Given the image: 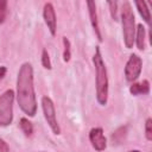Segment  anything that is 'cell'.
Segmentation results:
<instances>
[{"instance_id":"5bb4252c","label":"cell","mask_w":152,"mask_h":152,"mask_svg":"<svg viewBox=\"0 0 152 152\" xmlns=\"http://www.w3.org/2000/svg\"><path fill=\"white\" fill-rule=\"evenodd\" d=\"M63 45H64L63 59H64V62H69L70 57H71V50H70V42L66 37H63Z\"/></svg>"},{"instance_id":"9c48e42d","label":"cell","mask_w":152,"mask_h":152,"mask_svg":"<svg viewBox=\"0 0 152 152\" xmlns=\"http://www.w3.org/2000/svg\"><path fill=\"white\" fill-rule=\"evenodd\" d=\"M87 6H88V11H89V17H90V23H91V26L97 36V39L101 42L102 40V37H101V33H100V28H99V20H97V13H96V5L94 1H88L87 2Z\"/></svg>"},{"instance_id":"e0dca14e","label":"cell","mask_w":152,"mask_h":152,"mask_svg":"<svg viewBox=\"0 0 152 152\" xmlns=\"http://www.w3.org/2000/svg\"><path fill=\"white\" fill-rule=\"evenodd\" d=\"M145 137L148 141L152 140V119L148 118L145 124Z\"/></svg>"},{"instance_id":"6da1fadb","label":"cell","mask_w":152,"mask_h":152,"mask_svg":"<svg viewBox=\"0 0 152 152\" xmlns=\"http://www.w3.org/2000/svg\"><path fill=\"white\" fill-rule=\"evenodd\" d=\"M17 101L20 109L28 116L37 113V101L33 86V68L30 63L21 64L17 77Z\"/></svg>"},{"instance_id":"4fadbf2b","label":"cell","mask_w":152,"mask_h":152,"mask_svg":"<svg viewBox=\"0 0 152 152\" xmlns=\"http://www.w3.org/2000/svg\"><path fill=\"white\" fill-rule=\"evenodd\" d=\"M19 126H20V129L23 131V133L26 137L32 135V133H33V125H32V122L28 119L21 118L20 121H19Z\"/></svg>"},{"instance_id":"7c38bea8","label":"cell","mask_w":152,"mask_h":152,"mask_svg":"<svg viewBox=\"0 0 152 152\" xmlns=\"http://www.w3.org/2000/svg\"><path fill=\"white\" fill-rule=\"evenodd\" d=\"M134 4L137 6V10H138L139 14L142 17V19L147 24H150L151 23V12H150V10L147 7V2H145V1H135Z\"/></svg>"},{"instance_id":"5b68a950","label":"cell","mask_w":152,"mask_h":152,"mask_svg":"<svg viewBox=\"0 0 152 152\" xmlns=\"http://www.w3.org/2000/svg\"><path fill=\"white\" fill-rule=\"evenodd\" d=\"M42 109L44 113V118L48 122V125L50 126L51 131L53 132V134H59L61 133V128L56 118V109H55V104L52 102V100L49 96H43L42 97Z\"/></svg>"},{"instance_id":"ba28073f","label":"cell","mask_w":152,"mask_h":152,"mask_svg":"<svg viewBox=\"0 0 152 152\" xmlns=\"http://www.w3.org/2000/svg\"><path fill=\"white\" fill-rule=\"evenodd\" d=\"M43 18H44V21H45L51 36H55L56 28H57V19H56V12H55L53 5L51 2H46L44 5Z\"/></svg>"},{"instance_id":"9a60e30c","label":"cell","mask_w":152,"mask_h":152,"mask_svg":"<svg viewBox=\"0 0 152 152\" xmlns=\"http://www.w3.org/2000/svg\"><path fill=\"white\" fill-rule=\"evenodd\" d=\"M42 64H43V66H44L45 69H48V70H50V69L52 68L51 61H50V57H49V53H48V51H46L45 49L42 51Z\"/></svg>"},{"instance_id":"d6986e66","label":"cell","mask_w":152,"mask_h":152,"mask_svg":"<svg viewBox=\"0 0 152 152\" xmlns=\"http://www.w3.org/2000/svg\"><path fill=\"white\" fill-rule=\"evenodd\" d=\"M0 152H10V147L2 138H0Z\"/></svg>"},{"instance_id":"277c9868","label":"cell","mask_w":152,"mask_h":152,"mask_svg":"<svg viewBox=\"0 0 152 152\" xmlns=\"http://www.w3.org/2000/svg\"><path fill=\"white\" fill-rule=\"evenodd\" d=\"M13 101L14 91L6 90L0 95V126H8L13 120Z\"/></svg>"},{"instance_id":"44dd1931","label":"cell","mask_w":152,"mask_h":152,"mask_svg":"<svg viewBox=\"0 0 152 152\" xmlns=\"http://www.w3.org/2000/svg\"><path fill=\"white\" fill-rule=\"evenodd\" d=\"M129 152H140L139 150H132V151H129Z\"/></svg>"},{"instance_id":"3957f363","label":"cell","mask_w":152,"mask_h":152,"mask_svg":"<svg viewBox=\"0 0 152 152\" xmlns=\"http://www.w3.org/2000/svg\"><path fill=\"white\" fill-rule=\"evenodd\" d=\"M121 24H122V33L124 42L127 49L133 48L134 38H135V19L132 6L128 1H124L121 4Z\"/></svg>"},{"instance_id":"ffe728a7","label":"cell","mask_w":152,"mask_h":152,"mask_svg":"<svg viewBox=\"0 0 152 152\" xmlns=\"http://www.w3.org/2000/svg\"><path fill=\"white\" fill-rule=\"evenodd\" d=\"M6 71H7V68L6 66H0V80L6 75Z\"/></svg>"},{"instance_id":"ac0fdd59","label":"cell","mask_w":152,"mask_h":152,"mask_svg":"<svg viewBox=\"0 0 152 152\" xmlns=\"http://www.w3.org/2000/svg\"><path fill=\"white\" fill-rule=\"evenodd\" d=\"M108 6H109V11H110V15L114 20H118V14H116V7L119 5V2L116 1H108L107 2Z\"/></svg>"},{"instance_id":"30bf717a","label":"cell","mask_w":152,"mask_h":152,"mask_svg":"<svg viewBox=\"0 0 152 152\" xmlns=\"http://www.w3.org/2000/svg\"><path fill=\"white\" fill-rule=\"evenodd\" d=\"M129 93L132 95H134V96L148 94L150 93V83H148V81L147 80H144L140 83H133L129 87Z\"/></svg>"},{"instance_id":"2e32d148","label":"cell","mask_w":152,"mask_h":152,"mask_svg":"<svg viewBox=\"0 0 152 152\" xmlns=\"http://www.w3.org/2000/svg\"><path fill=\"white\" fill-rule=\"evenodd\" d=\"M7 15V1L0 0V24H2Z\"/></svg>"},{"instance_id":"8fae6325","label":"cell","mask_w":152,"mask_h":152,"mask_svg":"<svg viewBox=\"0 0 152 152\" xmlns=\"http://www.w3.org/2000/svg\"><path fill=\"white\" fill-rule=\"evenodd\" d=\"M134 42L137 44V48L139 50H144L145 49V27L142 26V24H139L135 28V38Z\"/></svg>"},{"instance_id":"8992f818","label":"cell","mask_w":152,"mask_h":152,"mask_svg":"<svg viewBox=\"0 0 152 152\" xmlns=\"http://www.w3.org/2000/svg\"><path fill=\"white\" fill-rule=\"evenodd\" d=\"M142 68V61L137 53H132L125 66V76L128 82H134L140 76Z\"/></svg>"},{"instance_id":"52a82bcc","label":"cell","mask_w":152,"mask_h":152,"mask_svg":"<svg viewBox=\"0 0 152 152\" xmlns=\"http://www.w3.org/2000/svg\"><path fill=\"white\" fill-rule=\"evenodd\" d=\"M89 140H90L91 146L97 152H102L107 147V139H106L103 129L101 127H94V128L90 129V132H89Z\"/></svg>"},{"instance_id":"7a4b0ae2","label":"cell","mask_w":152,"mask_h":152,"mask_svg":"<svg viewBox=\"0 0 152 152\" xmlns=\"http://www.w3.org/2000/svg\"><path fill=\"white\" fill-rule=\"evenodd\" d=\"M93 63L95 66V82H96V100L101 106L107 104L108 100V76L107 68L103 62L100 48L96 46L93 56Z\"/></svg>"}]
</instances>
